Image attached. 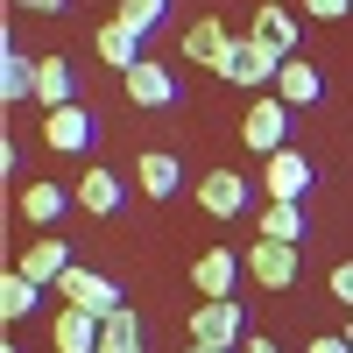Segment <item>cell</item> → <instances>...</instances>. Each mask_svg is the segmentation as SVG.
I'll list each match as a JSON object with an SVG mask.
<instances>
[{
	"instance_id": "603a6c76",
	"label": "cell",
	"mask_w": 353,
	"mask_h": 353,
	"mask_svg": "<svg viewBox=\"0 0 353 353\" xmlns=\"http://www.w3.org/2000/svg\"><path fill=\"white\" fill-rule=\"evenodd\" d=\"M261 241H290V248H297L304 241V205L269 198V212H261Z\"/></svg>"
},
{
	"instance_id": "52a82bcc",
	"label": "cell",
	"mask_w": 353,
	"mask_h": 353,
	"mask_svg": "<svg viewBox=\"0 0 353 353\" xmlns=\"http://www.w3.org/2000/svg\"><path fill=\"white\" fill-rule=\"evenodd\" d=\"M92 50H99V64H113V71L128 78V71L141 64V28H128L121 14H106V21L92 28Z\"/></svg>"
},
{
	"instance_id": "d6986e66",
	"label": "cell",
	"mask_w": 353,
	"mask_h": 353,
	"mask_svg": "<svg viewBox=\"0 0 353 353\" xmlns=\"http://www.w3.org/2000/svg\"><path fill=\"white\" fill-rule=\"evenodd\" d=\"M248 36H254L261 50H276V57H297V14L269 0V8H254V28H248Z\"/></svg>"
},
{
	"instance_id": "3957f363",
	"label": "cell",
	"mask_w": 353,
	"mask_h": 353,
	"mask_svg": "<svg viewBox=\"0 0 353 353\" xmlns=\"http://www.w3.org/2000/svg\"><path fill=\"white\" fill-rule=\"evenodd\" d=\"M241 141H248L254 156H276V149H290V106H283L276 92H254L248 121H241Z\"/></svg>"
},
{
	"instance_id": "cb8c5ba5",
	"label": "cell",
	"mask_w": 353,
	"mask_h": 353,
	"mask_svg": "<svg viewBox=\"0 0 353 353\" xmlns=\"http://www.w3.org/2000/svg\"><path fill=\"white\" fill-rule=\"evenodd\" d=\"M36 297H43V283H28L21 269H8V283H0V311H8V318H28Z\"/></svg>"
},
{
	"instance_id": "5bb4252c",
	"label": "cell",
	"mask_w": 353,
	"mask_h": 353,
	"mask_svg": "<svg viewBox=\"0 0 353 353\" xmlns=\"http://www.w3.org/2000/svg\"><path fill=\"white\" fill-rule=\"evenodd\" d=\"M226 50H233V36H226V21H219V14H198V21L184 28V57H191V64L219 71V64H226Z\"/></svg>"
},
{
	"instance_id": "4dcf8cb0",
	"label": "cell",
	"mask_w": 353,
	"mask_h": 353,
	"mask_svg": "<svg viewBox=\"0 0 353 353\" xmlns=\"http://www.w3.org/2000/svg\"><path fill=\"white\" fill-rule=\"evenodd\" d=\"M184 353H233V346H198V339H191V346H184Z\"/></svg>"
},
{
	"instance_id": "e0dca14e",
	"label": "cell",
	"mask_w": 353,
	"mask_h": 353,
	"mask_svg": "<svg viewBox=\"0 0 353 353\" xmlns=\"http://www.w3.org/2000/svg\"><path fill=\"white\" fill-rule=\"evenodd\" d=\"M121 85H128V99H134V106H176V78L156 64V57H141V64H134Z\"/></svg>"
},
{
	"instance_id": "2e32d148",
	"label": "cell",
	"mask_w": 353,
	"mask_h": 353,
	"mask_svg": "<svg viewBox=\"0 0 353 353\" xmlns=\"http://www.w3.org/2000/svg\"><path fill=\"white\" fill-rule=\"evenodd\" d=\"M43 141H50V149H64V156L92 149V113H85V106H57V113H43Z\"/></svg>"
},
{
	"instance_id": "7402d4cb",
	"label": "cell",
	"mask_w": 353,
	"mask_h": 353,
	"mask_svg": "<svg viewBox=\"0 0 353 353\" xmlns=\"http://www.w3.org/2000/svg\"><path fill=\"white\" fill-rule=\"evenodd\" d=\"M99 353H141V311H134V304H121V311L99 325Z\"/></svg>"
},
{
	"instance_id": "8992f818",
	"label": "cell",
	"mask_w": 353,
	"mask_h": 353,
	"mask_svg": "<svg viewBox=\"0 0 353 353\" xmlns=\"http://www.w3.org/2000/svg\"><path fill=\"white\" fill-rule=\"evenodd\" d=\"M198 205H205L212 219H241V212H248V176H241V170H205V176H198Z\"/></svg>"
},
{
	"instance_id": "9c48e42d",
	"label": "cell",
	"mask_w": 353,
	"mask_h": 353,
	"mask_svg": "<svg viewBox=\"0 0 353 353\" xmlns=\"http://www.w3.org/2000/svg\"><path fill=\"white\" fill-rule=\"evenodd\" d=\"M241 269H248L241 254H226V248H205V254L191 261V290H198V297H233Z\"/></svg>"
},
{
	"instance_id": "4fadbf2b",
	"label": "cell",
	"mask_w": 353,
	"mask_h": 353,
	"mask_svg": "<svg viewBox=\"0 0 353 353\" xmlns=\"http://www.w3.org/2000/svg\"><path fill=\"white\" fill-rule=\"evenodd\" d=\"M14 269H21L28 283H43V290H57V276L71 269V248L57 241V233H43V241H28V248H21V261H14Z\"/></svg>"
},
{
	"instance_id": "44dd1931",
	"label": "cell",
	"mask_w": 353,
	"mask_h": 353,
	"mask_svg": "<svg viewBox=\"0 0 353 353\" xmlns=\"http://www.w3.org/2000/svg\"><path fill=\"white\" fill-rule=\"evenodd\" d=\"M0 99H36V57H21L14 43L0 50Z\"/></svg>"
},
{
	"instance_id": "ba28073f",
	"label": "cell",
	"mask_w": 353,
	"mask_h": 353,
	"mask_svg": "<svg viewBox=\"0 0 353 353\" xmlns=\"http://www.w3.org/2000/svg\"><path fill=\"white\" fill-rule=\"evenodd\" d=\"M269 163V198H283V205H304V191H311V156H297V149H276V156H261Z\"/></svg>"
},
{
	"instance_id": "f546056e",
	"label": "cell",
	"mask_w": 353,
	"mask_h": 353,
	"mask_svg": "<svg viewBox=\"0 0 353 353\" xmlns=\"http://www.w3.org/2000/svg\"><path fill=\"white\" fill-rule=\"evenodd\" d=\"M233 353H283V346H276L269 332H261V339H241V346H233Z\"/></svg>"
},
{
	"instance_id": "4316f807",
	"label": "cell",
	"mask_w": 353,
	"mask_h": 353,
	"mask_svg": "<svg viewBox=\"0 0 353 353\" xmlns=\"http://www.w3.org/2000/svg\"><path fill=\"white\" fill-rule=\"evenodd\" d=\"M325 290H332V297H339V304L353 311V261H339V269L325 276Z\"/></svg>"
},
{
	"instance_id": "7a4b0ae2",
	"label": "cell",
	"mask_w": 353,
	"mask_h": 353,
	"mask_svg": "<svg viewBox=\"0 0 353 353\" xmlns=\"http://www.w3.org/2000/svg\"><path fill=\"white\" fill-rule=\"evenodd\" d=\"M57 297H64V304H78V311H92V318H113V311L128 304V297H121V283H106L99 269H78V261H71L64 276H57Z\"/></svg>"
},
{
	"instance_id": "8fae6325",
	"label": "cell",
	"mask_w": 353,
	"mask_h": 353,
	"mask_svg": "<svg viewBox=\"0 0 353 353\" xmlns=\"http://www.w3.org/2000/svg\"><path fill=\"white\" fill-rule=\"evenodd\" d=\"M99 325H106V318L64 304V311L50 318V346H57V353H99Z\"/></svg>"
},
{
	"instance_id": "484cf974",
	"label": "cell",
	"mask_w": 353,
	"mask_h": 353,
	"mask_svg": "<svg viewBox=\"0 0 353 353\" xmlns=\"http://www.w3.org/2000/svg\"><path fill=\"white\" fill-rule=\"evenodd\" d=\"M304 14H311V21H346L353 0H304Z\"/></svg>"
},
{
	"instance_id": "d4e9b609",
	"label": "cell",
	"mask_w": 353,
	"mask_h": 353,
	"mask_svg": "<svg viewBox=\"0 0 353 353\" xmlns=\"http://www.w3.org/2000/svg\"><path fill=\"white\" fill-rule=\"evenodd\" d=\"M113 14H121L128 28H141V36H156V28H163V14H170V0H121Z\"/></svg>"
},
{
	"instance_id": "6da1fadb",
	"label": "cell",
	"mask_w": 353,
	"mask_h": 353,
	"mask_svg": "<svg viewBox=\"0 0 353 353\" xmlns=\"http://www.w3.org/2000/svg\"><path fill=\"white\" fill-rule=\"evenodd\" d=\"M276 71H283V57L261 50L254 36H241V43L226 50V64H219V78L226 85H248V92H276Z\"/></svg>"
},
{
	"instance_id": "9a60e30c",
	"label": "cell",
	"mask_w": 353,
	"mask_h": 353,
	"mask_svg": "<svg viewBox=\"0 0 353 353\" xmlns=\"http://www.w3.org/2000/svg\"><path fill=\"white\" fill-rule=\"evenodd\" d=\"M36 106L57 113V106H78V71L64 57H36Z\"/></svg>"
},
{
	"instance_id": "ac0fdd59",
	"label": "cell",
	"mask_w": 353,
	"mask_h": 353,
	"mask_svg": "<svg viewBox=\"0 0 353 353\" xmlns=\"http://www.w3.org/2000/svg\"><path fill=\"white\" fill-rule=\"evenodd\" d=\"M176 184H184V163H176L170 149H149V156L134 163V191H141V198H156V205H163Z\"/></svg>"
},
{
	"instance_id": "83f0119b",
	"label": "cell",
	"mask_w": 353,
	"mask_h": 353,
	"mask_svg": "<svg viewBox=\"0 0 353 353\" xmlns=\"http://www.w3.org/2000/svg\"><path fill=\"white\" fill-rule=\"evenodd\" d=\"M304 353H353V339H346V332H318Z\"/></svg>"
},
{
	"instance_id": "1f68e13d",
	"label": "cell",
	"mask_w": 353,
	"mask_h": 353,
	"mask_svg": "<svg viewBox=\"0 0 353 353\" xmlns=\"http://www.w3.org/2000/svg\"><path fill=\"white\" fill-rule=\"evenodd\" d=\"M0 353H21V346H0Z\"/></svg>"
},
{
	"instance_id": "277c9868",
	"label": "cell",
	"mask_w": 353,
	"mask_h": 353,
	"mask_svg": "<svg viewBox=\"0 0 353 353\" xmlns=\"http://www.w3.org/2000/svg\"><path fill=\"white\" fill-rule=\"evenodd\" d=\"M191 339H198V346H241V339H248L241 304H233V297H205V304L191 311Z\"/></svg>"
},
{
	"instance_id": "5b68a950",
	"label": "cell",
	"mask_w": 353,
	"mask_h": 353,
	"mask_svg": "<svg viewBox=\"0 0 353 353\" xmlns=\"http://www.w3.org/2000/svg\"><path fill=\"white\" fill-rule=\"evenodd\" d=\"M241 261H248V276L261 290H290V283H297V248H290V241H261V233H254V248Z\"/></svg>"
},
{
	"instance_id": "30bf717a",
	"label": "cell",
	"mask_w": 353,
	"mask_h": 353,
	"mask_svg": "<svg viewBox=\"0 0 353 353\" xmlns=\"http://www.w3.org/2000/svg\"><path fill=\"white\" fill-rule=\"evenodd\" d=\"M71 205H78V212H92V219H113V212H121V176H113L106 163H92V170L71 184Z\"/></svg>"
},
{
	"instance_id": "ffe728a7",
	"label": "cell",
	"mask_w": 353,
	"mask_h": 353,
	"mask_svg": "<svg viewBox=\"0 0 353 353\" xmlns=\"http://www.w3.org/2000/svg\"><path fill=\"white\" fill-rule=\"evenodd\" d=\"M64 212H71V191H64V184H50V176H43V184H21V219H28V226L50 233Z\"/></svg>"
},
{
	"instance_id": "d6a6232c",
	"label": "cell",
	"mask_w": 353,
	"mask_h": 353,
	"mask_svg": "<svg viewBox=\"0 0 353 353\" xmlns=\"http://www.w3.org/2000/svg\"><path fill=\"white\" fill-rule=\"evenodd\" d=\"M346 339H353V318H346Z\"/></svg>"
},
{
	"instance_id": "f1b7e54d",
	"label": "cell",
	"mask_w": 353,
	"mask_h": 353,
	"mask_svg": "<svg viewBox=\"0 0 353 353\" xmlns=\"http://www.w3.org/2000/svg\"><path fill=\"white\" fill-rule=\"evenodd\" d=\"M8 8H21V14H64V0H8Z\"/></svg>"
},
{
	"instance_id": "7c38bea8",
	"label": "cell",
	"mask_w": 353,
	"mask_h": 353,
	"mask_svg": "<svg viewBox=\"0 0 353 353\" xmlns=\"http://www.w3.org/2000/svg\"><path fill=\"white\" fill-rule=\"evenodd\" d=\"M276 99H283V106H318V99H325V71L304 64V57H283V71H276Z\"/></svg>"
}]
</instances>
